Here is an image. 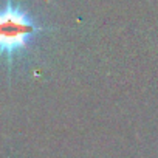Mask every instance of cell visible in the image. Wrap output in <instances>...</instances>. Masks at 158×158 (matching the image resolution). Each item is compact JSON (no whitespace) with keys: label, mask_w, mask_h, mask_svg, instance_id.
I'll return each mask as SVG.
<instances>
[{"label":"cell","mask_w":158,"mask_h":158,"mask_svg":"<svg viewBox=\"0 0 158 158\" xmlns=\"http://www.w3.org/2000/svg\"><path fill=\"white\" fill-rule=\"evenodd\" d=\"M42 27L20 5L8 0L0 8V56L13 59L27 50Z\"/></svg>","instance_id":"1"}]
</instances>
